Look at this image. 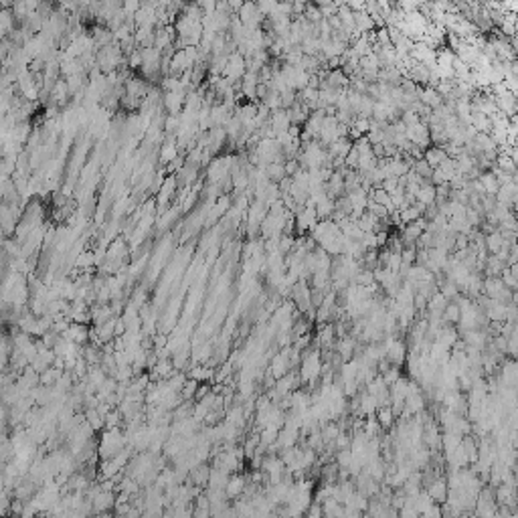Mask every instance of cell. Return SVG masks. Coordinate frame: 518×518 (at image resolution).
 Wrapping results in <instances>:
<instances>
[{
    "label": "cell",
    "instance_id": "cell-14",
    "mask_svg": "<svg viewBox=\"0 0 518 518\" xmlns=\"http://www.w3.org/2000/svg\"><path fill=\"white\" fill-rule=\"evenodd\" d=\"M332 340H336V328L330 326V324H324V328L320 330V344L324 348H330L332 346Z\"/></svg>",
    "mask_w": 518,
    "mask_h": 518
},
{
    "label": "cell",
    "instance_id": "cell-4",
    "mask_svg": "<svg viewBox=\"0 0 518 518\" xmlns=\"http://www.w3.org/2000/svg\"><path fill=\"white\" fill-rule=\"evenodd\" d=\"M427 492L431 494V498L437 502V504H443L449 496V486H447V480L443 478H435L429 486H427Z\"/></svg>",
    "mask_w": 518,
    "mask_h": 518
},
{
    "label": "cell",
    "instance_id": "cell-23",
    "mask_svg": "<svg viewBox=\"0 0 518 518\" xmlns=\"http://www.w3.org/2000/svg\"><path fill=\"white\" fill-rule=\"evenodd\" d=\"M401 257H403V263L413 265V261L417 259V251L413 249V245H407V249H403V251H401Z\"/></svg>",
    "mask_w": 518,
    "mask_h": 518
},
{
    "label": "cell",
    "instance_id": "cell-21",
    "mask_svg": "<svg viewBox=\"0 0 518 518\" xmlns=\"http://www.w3.org/2000/svg\"><path fill=\"white\" fill-rule=\"evenodd\" d=\"M352 459H354V455H352L350 447L340 449V451H338V455H336V463H338L342 469H348V467H350V463H352Z\"/></svg>",
    "mask_w": 518,
    "mask_h": 518
},
{
    "label": "cell",
    "instance_id": "cell-15",
    "mask_svg": "<svg viewBox=\"0 0 518 518\" xmlns=\"http://www.w3.org/2000/svg\"><path fill=\"white\" fill-rule=\"evenodd\" d=\"M178 156V146H174V142L162 146V152H160V162L162 164H168V162H174Z\"/></svg>",
    "mask_w": 518,
    "mask_h": 518
},
{
    "label": "cell",
    "instance_id": "cell-18",
    "mask_svg": "<svg viewBox=\"0 0 518 518\" xmlns=\"http://www.w3.org/2000/svg\"><path fill=\"white\" fill-rule=\"evenodd\" d=\"M198 382H200V380L188 376V380L184 382V386H182V391H180L182 399H186V401H188V399H194V395H196V391H198Z\"/></svg>",
    "mask_w": 518,
    "mask_h": 518
},
{
    "label": "cell",
    "instance_id": "cell-13",
    "mask_svg": "<svg viewBox=\"0 0 518 518\" xmlns=\"http://www.w3.org/2000/svg\"><path fill=\"white\" fill-rule=\"evenodd\" d=\"M99 346H95V344H91V346H83V358L93 366V364H101V358H103V354L97 350Z\"/></svg>",
    "mask_w": 518,
    "mask_h": 518
},
{
    "label": "cell",
    "instance_id": "cell-5",
    "mask_svg": "<svg viewBox=\"0 0 518 518\" xmlns=\"http://www.w3.org/2000/svg\"><path fill=\"white\" fill-rule=\"evenodd\" d=\"M297 227L301 229V231H306V229H314L316 225H318V210L314 208V206H308V208H301V210H297Z\"/></svg>",
    "mask_w": 518,
    "mask_h": 518
},
{
    "label": "cell",
    "instance_id": "cell-12",
    "mask_svg": "<svg viewBox=\"0 0 518 518\" xmlns=\"http://www.w3.org/2000/svg\"><path fill=\"white\" fill-rule=\"evenodd\" d=\"M459 316H461L459 304H457V301H451V304H447V308H445V312H443V322H447V324H457V322H459Z\"/></svg>",
    "mask_w": 518,
    "mask_h": 518
},
{
    "label": "cell",
    "instance_id": "cell-22",
    "mask_svg": "<svg viewBox=\"0 0 518 518\" xmlns=\"http://www.w3.org/2000/svg\"><path fill=\"white\" fill-rule=\"evenodd\" d=\"M457 289H459V287H457V285H455L451 279H447V281L441 285V289H439V291H441V293H443L447 299H451V297H455V295H457Z\"/></svg>",
    "mask_w": 518,
    "mask_h": 518
},
{
    "label": "cell",
    "instance_id": "cell-10",
    "mask_svg": "<svg viewBox=\"0 0 518 518\" xmlns=\"http://www.w3.org/2000/svg\"><path fill=\"white\" fill-rule=\"evenodd\" d=\"M174 368H176L174 362L168 360V356H166V358H158V362H156V366H154V372H156V376L168 378V376H172V374L176 372Z\"/></svg>",
    "mask_w": 518,
    "mask_h": 518
},
{
    "label": "cell",
    "instance_id": "cell-9",
    "mask_svg": "<svg viewBox=\"0 0 518 518\" xmlns=\"http://www.w3.org/2000/svg\"><path fill=\"white\" fill-rule=\"evenodd\" d=\"M395 417H397V415H395V411H393L391 405L376 409V419H378V423H380L382 429H388V427L395 423Z\"/></svg>",
    "mask_w": 518,
    "mask_h": 518
},
{
    "label": "cell",
    "instance_id": "cell-17",
    "mask_svg": "<svg viewBox=\"0 0 518 518\" xmlns=\"http://www.w3.org/2000/svg\"><path fill=\"white\" fill-rule=\"evenodd\" d=\"M425 443L429 445V447H435L439 441H441V437H439V433H437V427L433 425V423H427L425 425Z\"/></svg>",
    "mask_w": 518,
    "mask_h": 518
},
{
    "label": "cell",
    "instance_id": "cell-27",
    "mask_svg": "<svg viewBox=\"0 0 518 518\" xmlns=\"http://www.w3.org/2000/svg\"><path fill=\"white\" fill-rule=\"evenodd\" d=\"M386 239H388V237H386V233H378V235H376V243H378V247H382V245L386 243Z\"/></svg>",
    "mask_w": 518,
    "mask_h": 518
},
{
    "label": "cell",
    "instance_id": "cell-2",
    "mask_svg": "<svg viewBox=\"0 0 518 518\" xmlns=\"http://www.w3.org/2000/svg\"><path fill=\"white\" fill-rule=\"evenodd\" d=\"M382 346H384V352H386V358H388L391 364L401 366V364L405 362L407 346H405L403 340H399V338H395V336H388V338L382 342Z\"/></svg>",
    "mask_w": 518,
    "mask_h": 518
},
{
    "label": "cell",
    "instance_id": "cell-26",
    "mask_svg": "<svg viewBox=\"0 0 518 518\" xmlns=\"http://www.w3.org/2000/svg\"><path fill=\"white\" fill-rule=\"evenodd\" d=\"M208 395V386L206 384H198V391H196V395H194V399L196 401H200L202 397H206Z\"/></svg>",
    "mask_w": 518,
    "mask_h": 518
},
{
    "label": "cell",
    "instance_id": "cell-20",
    "mask_svg": "<svg viewBox=\"0 0 518 518\" xmlns=\"http://www.w3.org/2000/svg\"><path fill=\"white\" fill-rule=\"evenodd\" d=\"M166 380H168V384H170L172 391H178V393H180L182 386H184V382L188 380V374H184V372H174V374L168 376Z\"/></svg>",
    "mask_w": 518,
    "mask_h": 518
},
{
    "label": "cell",
    "instance_id": "cell-1",
    "mask_svg": "<svg viewBox=\"0 0 518 518\" xmlns=\"http://www.w3.org/2000/svg\"><path fill=\"white\" fill-rule=\"evenodd\" d=\"M301 380L304 382H314L320 374H322V358L318 350H304V358H301Z\"/></svg>",
    "mask_w": 518,
    "mask_h": 518
},
{
    "label": "cell",
    "instance_id": "cell-7",
    "mask_svg": "<svg viewBox=\"0 0 518 518\" xmlns=\"http://www.w3.org/2000/svg\"><path fill=\"white\" fill-rule=\"evenodd\" d=\"M91 502H93V508H95L97 512H105L107 508L115 506V498H113V492H111V490H99Z\"/></svg>",
    "mask_w": 518,
    "mask_h": 518
},
{
    "label": "cell",
    "instance_id": "cell-11",
    "mask_svg": "<svg viewBox=\"0 0 518 518\" xmlns=\"http://www.w3.org/2000/svg\"><path fill=\"white\" fill-rule=\"evenodd\" d=\"M506 243H508V241L502 239V233H490V235L486 237V249H488L490 253H494V255H496Z\"/></svg>",
    "mask_w": 518,
    "mask_h": 518
},
{
    "label": "cell",
    "instance_id": "cell-16",
    "mask_svg": "<svg viewBox=\"0 0 518 518\" xmlns=\"http://www.w3.org/2000/svg\"><path fill=\"white\" fill-rule=\"evenodd\" d=\"M75 265H77V267H81V269H89V267L97 265V263H95V253L81 251V253H79V257L75 259Z\"/></svg>",
    "mask_w": 518,
    "mask_h": 518
},
{
    "label": "cell",
    "instance_id": "cell-25",
    "mask_svg": "<svg viewBox=\"0 0 518 518\" xmlns=\"http://www.w3.org/2000/svg\"><path fill=\"white\" fill-rule=\"evenodd\" d=\"M484 184H486V190L488 192H496V182L492 176H484Z\"/></svg>",
    "mask_w": 518,
    "mask_h": 518
},
{
    "label": "cell",
    "instance_id": "cell-19",
    "mask_svg": "<svg viewBox=\"0 0 518 518\" xmlns=\"http://www.w3.org/2000/svg\"><path fill=\"white\" fill-rule=\"evenodd\" d=\"M417 200L423 202L425 206L431 204V202L435 200V188H433V186H421L419 192H417Z\"/></svg>",
    "mask_w": 518,
    "mask_h": 518
},
{
    "label": "cell",
    "instance_id": "cell-24",
    "mask_svg": "<svg viewBox=\"0 0 518 518\" xmlns=\"http://www.w3.org/2000/svg\"><path fill=\"white\" fill-rule=\"evenodd\" d=\"M421 99H423V101H425L427 105H437V103H439V95H437V91H433V89L425 91Z\"/></svg>",
    "mask_w": 518,
    "mask_h": 518
},
{
    "label": "cell",
    "instance_id": "cell-8",
    "mask_svg": "<svg viewBox=\"0 0 518 518\" xmlns=\"http://www.w3.org/2000/svg\"><path fill=\"white\" fill-rule=\"evenodd\" d=\"M229 471H225L223 467H210V476H208V488H221L225 490L227 482H229Z\"/></svg>",
    "mask_w": 518,
    "mask_h": 518
},
{
    "label": "cell",
    "instance_id": "cell-6",
    "mask_svg": "<svg viewBox=\"0 0 518 518\" xmlns=\"http://www.w3.org/2000/svg\"><path fill=\"white\" fill-rule=\"evenodd\" d=\"M245 490H247L245 478H241V476H231L227 486H225V494H227L229 500H237L241 494H245Z\"/></svg>",
    "mask_w": 518,
    "mask_h": 518
},
{
    "label": "cell",
    "instance_id": "cell-3",
    "mask_svg": "<svg viewBox=\"0 0 518 518\" xmlns=\"http://www.w3.org/2000/svg\"><path fill=\"white\" fill-rule=\"evenodd\" d=\"M61 336L67 338V340H73V342H77V344H85V342L91 338V330H89L85 324L73 322V324H69V328H67Z\"/></svg>",
    "mask_w": 518,
    "mask_h": 518
}]
</instances>
